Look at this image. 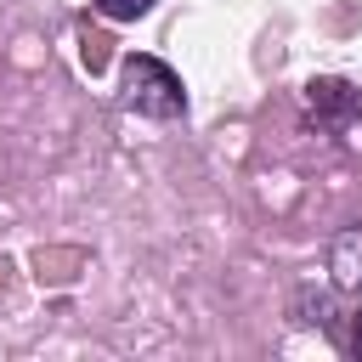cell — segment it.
Here are the masks:
<instances>
[{"label": "cell", "mask_w": 362, "mask_h": 362, "mask_svg": "<svg viewBox=\"0 0 362 362\" xmlns=\"http://www.w3.org/2000/svg\"><path fill=\"white\" fill-rule=\"evenodd\" d=\"M305 113H311V124H322V130H345V124H356L362 119V90L351 85V79H311L305 85Z\"/></svg>", "instance_id": "7a4b0ae2"}, {"label": "cell", "mask_w": 362, "mask_h": 362, "mask_svg": "<svg viewBox=\"0 0 362 362\" xmlns=\"http://www.w3.org/2000/svg\"><path fill=\"white\" fill-rule=\"evenodd\" d=\"M119 102H124L130 113H141V119L170 124V119L187 113V85H181V74H175L170 62H158V57H147V51H130V57L119 62Z\"/></svg>", "instance_id": "6da1fadb"}, {"label": "cell", "mask_w": 362, "mask_h": 362, "mask_svg": "<svg viewBox=\"0 0 362 362\" xmlns=\"http://www.w3.org/2000/svg\"><path fill=\"white\" fill-rule=\"evenodd\" d=\"M96 11H102V17H113V23H136V17H147V11H153V0H96Z\"/></svg>", "instance_id": "277c9868"}, {"label": "cell", "mask_w": 362, "mask_h": 362, "mask_svg": "<svg viewBox=\"0 0 362 362\" xmlns=\"http://www.w3.org/2000/svg\"><path fill=\"white\" fill-rule=\"evenodd\" d=\"M328 277L345 294H362V215L328 238Z\"/></svg>", "instance_id": "3957f363"}, {"label": "cell", "mask_w": 362, "mask_h": 362, "mask_svg": "<svg viewBox=\"0 0 362 362\" xmlns=\"http://www.w3.org/2000/svg\"><path fill=\"white\" fill-rule=\"evenodd\" d=\"M345 345H351V356L362 362V311H351V334H345Z\"/></svg>", "instance_id": "5b68a950"}]
</instances>
